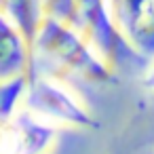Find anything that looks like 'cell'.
Returning <instances> with one entry per match:
<instances>
[{
	"instance_id": "obj_3",
	"label": "cell",
	"mask_w": 154,
	"mask_h": 154,
	"mask_svg": "<svg viewBox=\"0 0 154 154\" xmlns=\"http://www.w3.org/2000/svg\"><path fill=\"white\" fill-rule=\"evenodd\" d=\"M45 15L80 34L114 68L125 51L131 53L112 19L108 0H45Z\"/></svg>"
},
{
	"instance_id": "obj_2",
	"label": "cell",
	"mask_w": 154,
	"mask_h": 154,
	"mask_svg": "<svg viewBox=\"0 0 154 154\" xmlns=\"http://www.w3.org/2000/svg\"><path fill=\"white\" fill-rule=\"evenodd\" d=\"M21 108L53 127L97 129V118L87 101L57 74L32 70L26 80Z\"/></svg>"
},
{
	"instance_id": "obj_1",
	"label": "cell",
	"mask_w": 154,
	"mask_h": 154,
	"mask_svg": "<svg viewBox=\"0 0 154 154\" xmlns=\"http://www.w3.org/2000/svg\"><path fill=\"white\" fill-rule=\"evenodd\" d=\"M32 57L34 59H47L51 61L57 70L72 72L85 80L91 82H110L114 80V66H110L93 45H89L80 34H76L72 28L66 23L53 19V17H42L40 28L34 38L32 47ZM34 66V61H32Z\"/></svg>"
},
{
	"instance_id": "obj_5",
	"label": "cell",
	"mask_w": 154,
	"mask_h": 154,
	"mask_svg": "<svg viewBox=\"0 0 154 154\" xmlns=\"http://www.w3.org/2000/svg\"><path fill=\"white\" fill-rule=\"evenodd\" d=\"M108 5L127 49L154 59V0H108Z\"/></svg>"
},
{
	"instance_id": "obj_8",
	"label": "cell",
	"mask_w": 154,
	"mask_h": 154,
	"mask_svg": "<svg viewBox=\"0 0 154 154\" xmlns=\"http://www.w3.org/2000/svg\"><path fill=\"white\" fill-rule=\"evenodd\" d=\"M26 80H28V76H19V78H13V80L0 82V120L11 118L21 108Z\"/></svg>"
},
{
	"instance_id": "obj_7",
	"label": "cell",
	"mask_w": 154,
	"mask_h": 154,
	"mask_svg": "<svg viewBox=\"0 0 154 154\" xmlns=\"http://www.w3.org/2000/svg\"><path fill=\"white\" fill-rule=\"evenodd\" d=\"M0 15H5L23 34L26 42L32 49L36 32L45 17V0H0Z\"/></svg>"
},
{
	"instance_id": "obj_4",
	"label": "cell",
	"mask_w": 154,
	"mask_h": 154,
	"mask_svg": "<svg viewBox=\"0 0 154 154\" xmlns=\"http://www.w3.org/2000/svg\"><path fill=\"white\" fill-rule=\"evenodd\" d=\"M57 143V127L19 108L0 120V154H51Z\"/></svg>"
},
{
	"instance_id": "obj_9",
	"label": "cell",
	"mask_w": 154,
	"mask_h": 154,
	"mask_svg": "<svg viewBox=\"0 0 154 154\" xmlns=\"http://www.w3.org/2000/svg\"><path fill=\"white\" fill-rule=\"evenodd\" d=\"M146 85L154 91V59H152V66H150V70H148V76H146Z\"/></svg>"
},
{
	"instance_id": "obj_6",
	"label": "cell",
	"mask_w": 154,
	"mask_h": 154,
	"mask_svg": "<svg viewBox=\"0 0 154 154\" xmlns=\"http://www.w3.org/2000/svg\"><path fill=\"white\" fill-rule=\"evenodd\" d=\"M32 49L23 34L0 15V82L28 76L32 72Z\"/></svg>"
}]
</instances>
